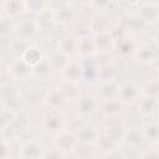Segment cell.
Returning <instances> with one entry per match:
<instances>
[{
  "mask_svg": "<svg viewBox=\"0 0 159 159\" xmlns=\"http://www.w3.org/2000/svg\"><path fill=\"white\" fill-rule=\"evenodd\" d=\"M57 50L67 55L70 58H77L78 57V35L72 31H65L62 32L56 41Z\"/></svg>",
  "mask_w": 159,
  "mask_h": 159,
  "instance_id": "9a60e30c",
  "label": "cell"
},
{
  "mask_svg": "<svg viewBox=\"0 0 159 159\" xmlns=\"http://www.w3.org/2000/svg\"><path fill=\"white\" fill-rule=\"evenodd\" d=\"M137 113L143 119H152L157 117L159 112V98L142 96L135 103Z\"/></svg>",
  "mask_w": 159,
  "mask_h": 159,
  "instance_id": "44dd1931",
  "label": "cell"
},
{
  "mask_svg": "<svg viewBox=\"0 0 159 159\" xmlns=\"http://www.w3.org/2000/svg\"><path fill=\"white\" fill-rule=\"evenodd\" d=\"M68 104L70 103L63 96L58 83L46 87L43 101H42V108L50 109V111H65V108Z\"/></svg>",
  "mask_w": 159,
  "mask_h": 159,
  "instance_id": "ba28073f",
  "label": "cell"
},
{
  "mask_svg": "<svg viewBox=\"0 0 159 159\" xmlns=\"http://www.w3.org/2000/svg\"><path fill=\"white\" fill-rule=\"evenodd\" d=\"M133 60L137 65L143 67L153 66L159 61V50L153 43H138V47L133 55Z\"/></svg>",
  "mask_w": 159,
  "mask_h": 159,
  "instance_id": "8fae6325",
  "label": "cell"
},
{
  "mask_svg": "<svg viewBox=\"0 0 159 159\" xmlns=\"http://www.w3.org/2000/svg\"><path fill=\"white\" fill-rule=\"evenodd\" d=\"M92 1H93V0H76V2H77L80 6H82V7H88V9H89Z\"/></svg>",
  "mask_w": 159,
  "mask_h": 159,
  "instance_id": "ab89813d",
  "label": "cell"
},
{
  "mask_svg": "<svg viewBox=\"0 0 159 159\" xmlns=\"http://www.w3.org/2000/svg\"><path fill=\"white\" fill-rule=\"evenodd\" d=\"M4 72L6 73L7 78L15 83L27 82L30 80H34L32 66L29 65L21 56L11 57L4 67Z\"/></svg>",
  "mask_w": 159,
  "mask_h": 159,
  "instance_id": "7a4b0ae2",
  "label": "cell"
},
{
  "mask_svg": "<svg viewBox=\"0 0 159 159\" xmlns=\"http://www.w3.org/2000/svg\"><path fill=\"white\" fill-rule=\"evenodd\" d=\"M39 128L45 135L55 138L61 132L68 128V122L63 111L45 109L39 119Z\"/></svg>",
  "mask_w": 159,
  "mask_h": 159,
  "instance_id": "6da1fadb",
  "label": "cell"
},
{
  "mask_svg": "<svg viewBox=\"0 0 159 159\" xmlns=\"http://www.w3.org/2000/svg\"><path fill=\"white\" fill-rule=\"evenodd\" d=\"M81 83H72V82H66V81H60L58 86L63 93V96L66 97L68 103H75L80 96L83 93L81 91Z\"/></svg>",
  "mask_w": 159,
  "mask_h": 159,
  "instance_id": "1f68e13d",
  "label": "cell"
},
{
  "mask_svg": "<svg viewBox=\"0 0 159 159\" xmlns=\"http://www.w3.org/2000/svg\"><path fill=\"white\" fill-rule=\"evenodd\" d=\"M119 80H111V81H99L96 84L94 94L98 97L99 101L111 99L118 97V88H119Z\"/></svg>",
  "mask_w": 159,
  "mask_h": 159,
  "instance_id": "7402d4cb",
  "label": "cell"
},
{
  "mask_svg": "<svg viewBox=\"0 0 159 159\" xmlns=\"http://www.w3.org/2000/svg\"><path fill=\"white\" fill-rule=\"evenodd\" d=\"M32 75H34V80H36L39 82H48L53 78L56 72L52 68L47 56H45V58L40 63H37L36 66L32 67Z\"/></svg>",
  "mask_w": 159,
  "mask_h": 159,
  "instance_id": "d4e9b609",
  "label": "cell"
},
{
  "mask_svg": "<svg viewBox=\"0 0 159 159\" xmlns=\"http://www.w3.org/2000/svg\"><path fill=\"white\" fill-rule=\"evenodd\" d=\"M158 76H159V73H158Z\"/></svg>",
  "mask_w": 159,
  "mask_h": 159,
  "instance_id": "ee69618b",
  "label": "cell"
},
{
  "mask_svg": "<svg viewBox=\"0 0 159 159\" xmlns=\"http://www.w3.org/2000/svg\"><path fill=\"white\" fill-rule=\"evenodd\" d=\"M99 103L101 101L94 93L83 92L80 98L73 103L75 112L78 120H89L97 112H99Z\"/></svg>",
  "mask_w": 159,
  "mask_h": 159,
  "instance_id": "8992f818",
  "label": "cell"
},
{
  "mask_svg": "<svg viewBox=\"0 0 159 159\" xmlns=\"http://www.w3.org/2000/svg\"><path fill=\"white\" fill-rule=\"evenodd\" d=\"M127 106L118 98H111L106 101H101L99 103V113L103 117L104 120H112V119H122L127 111Z\"/></svg>",
  "mask_w": 159,
  "mask_h": 159,
  "instance_id": "9c48e42d",
  "label": "cell"
},
{
  "mask_svg": "<svg viewBox=\"0 0 159 159\" xmlns=\"http://www.w3.org/2000/svg\"><path fill=\"white\" fill-rule=\"evenodd\" d=\"M97 62V80L111 81L119 80V65L111 53H94Z\"/></svg>",
  "mask_w": 159,
  "mask_h": 159,
  "instance_id": "5b68a950",
  "label": "cell"
},
{
  "mask_svg": "<svg viewBox=\"0 0 159 159\" xmlns=\"http://www.w3.org/2000/svg\"><path fill=\"white\" fill-rule=\"evenodd\" d=\"M114 32H116V42H114L113 52L120 58H133V55L138 47V42L135 41V37L130 34H127L119 24L114 29Z\"/></svg>",
  "mask_w": 159,
  "mask_h": 159,
  "instance_id": "277c9868",
  "label": "cell"
},
{
  "mask_svg": "<svg viewBox=\"0 0 159 159\" xmlns=\"http://www.w3.org/2000/svg\"><path fill=\"white\" fill-rule=\"evenodd\" d=\"M78 142L84 144H94L99 137L101 128L89 120H81L75 128H72Z\"/></svg>",
  "mask_w": 159,
  "mask_h": 159,
  "instance_id": "4fadbf2b",
  "label": "cell"
},
{
  "mask_svg": "<svg viewBox=\"0 0 159 159\" xmlns=\"http://www.w3.org/2000/svg\"><path fill=\"white\" fill-rule=\"evenodd\" d=\"M144 0H120V2H123L124 5L129 6V7H138Z\"/></svg>",
  "mask_w": 159,
  "mask_h": 159,
  "instance_id": "74e56055",
  "label": "cell"
},
{
  "mask_svg": "<svg viewBox=\"0 0 159 159\" xmlns=\"http://www.w3.org/2000/svg\"><path fill=\"white\" fill-rule=\"evenodd\" d=\"M72 157H75V158H96V157H99V154H98V150L94 144L78 143Z\"/></svg>",
  "mask_w": 159,
  "mask_h": 159,
  "instance_id": "836d02e7",
  "label": "cell"
},
{
  "mask_svg": "<svg viewBox=\"0 0 159 159\" xmlns=\"http://www.w3.org/2000/svg\"><path fill=\"white\" fill-rule=\"evenodd\" d=\"M113 1H114L116 4H117V2H120V0H113Z\"/></svg>",
  "mask_w": 159,
  "mask_h": 159,
  "instance_id": "b9f144b4",
  "label": "cell"
},
{
  "mask_svg": "<svg viewBox=\"0 0 159 159\" xmlns=\"http://www.w3.org/2000/svg\"><path fill=\"white\" fill-rule=\"evenodd\" d=\"M157 147H158V148H159V143H158V145H157Z\"/></svg>",
  "mask_w": 159,
  "mask_h": 159,
  "instance_id": "7bdbcfd3",
  "label": "cell"
},
{
  "mask_svg": "<svg viewBox=\"0 0 159 159\" xmlns=\"http://www.w3.org/2000/svg\"><path fill=\"white\" fill-rule=\"evenodd\" d=\"M94 53H96V50H94L92 35L89 32L78 35V57L84 58V57L93 56Z\"/></svg>",
  "mask_w": 159,
  "mask_h": 159,
  "instance_id": "4dcf8cb0",
  "label": "cell"
},
{
  "mask_svg": "<svg viewBox=\"0 0 159 159\" xmlns=\"http://www.w3.org/2000/svg\"><path fill=\"white\" fill-rule=\"evenodd\" d=\"M147 2H152V4H155V5H159V0H144Z\"/></svg>",
  "mask_w": 159,
  "mask_h": 159,
  "instance_id": "60d3db41",
  "label": "cell"
},
{
  "mask_svg": "<svg viewBox=\"0 0 159 159\" xmlns=\"http://www.w3.org/2000/svg\"><path fill=\"white\" fill-rule=\"evenodd\" d=\"M117 25L118 22H116L113 17L108 15V12H94V15L88 20L87 32L97 34L102 31H109V30H114Z\"/></svg>",
  "mask_w": 159,
  "mask_h": 159,
  "instance_id": "e0dca14e",
  "label": "cell"
},
{
  "mask_svg": "<svg viewBox=\"0 0 159 159\" xmlns=\"http://www.w3.org/2000/svg\"><path fill=\"white\" fill-rule=\"evenodd\" d=\"M26 2H27L29 15H32V16H36L50 5L47 0H26Z\"/></svg>",
  "mask_w": 159,
  "mask_h": 159,
  "instance_id": "e575fe53",
  "label": "cell"
},
{
  "mask_svg": "<svg viewBox=\"0 0 159 159\" xmlns=\"http://www.w3.org/2000/svg\"><path fill=\"white\" fill-rule=\"evenodd\" d=\"M46 56H47V58H48V61H50L52 68L55 70V72H56L57 75L63 70V67H65V66L70 62V60H71L67 55H65L63 52H61V51L57 50L56 47H53L51 51H47V52H46Z\"/></svg>",
  "mask_w": 159,
  "mask_h": 159,
  "instance_id": "f1b7e54d",
  "label": "cell"
},
{
  "mask_svg": "<svg viewBox=\"0 0 159 159\" xmlns=\"http://www.w3.org/2000/svg\"><path fill=\"white\" fill-rule=\"evenodd\" d=\"M45 91H46V87H43L42 84H34L31 88H29L27 92L24 93L25 103H27L31 107H37V106L42 107Z\"/></svg>",
  "mask_w": 159,
  "mask_h": 159,
  "instance_id": "83f0119b",
  "label": "cell"
},
{
  "mask_svg": "<svg viewBox=\"0 0 159 159\" xmlns=\"http://www.w3.org/2000/svg\"><path fill=\"white\" fill-rule=\"evenodd\" d=\"M142 96L159 98V76H153L142 83Z\"/></svg>",
  "mask_w": 159,
  "mask_h": 159,
  "instance_id": "d6a6232c",
  "label": "cell"
},
{
  "mask_svg": "<svg viewBox=\"0 0 159 159\" xmlns=\"http://www.w3.org/2000/svg\"><path fill=\"white\" fill-rule=\"evenodd\" d=\"M120 26L127 34H130L133 36L138 34H143L149 25L143 20V17L138 14V11H128L124 14L122 17V24Z\"/></svg>",
  "mask_w": 159,
  "mask_h": 159,
  "instance_id": "d6986e66",
  "label": "cell"
},
{
  "mask_svg": "<svg viewBox=\"0 0 159 159\" xmlns=\"http://www.w3.org/2000/svg\"><path fill=\"white\" fill-rule=\"evenodd\" d=\"M152 43L159 50V27L154 30L153 32V36H152Z\"/></svg>",
  "mask_w": 159,
  "mask_h": 159,
  "instance_id": "f35d334b",
  "label": "cell"
},
{
  "mask_svg": "<svg viewBox=\"0 0 159 159\" xmlns=\"http://www.w3.org/2000/svg\"><path fill=\"white\" fill-rule=\"evenodd\" d=\"M142 134L145 145H158L159 143V119H147L142 125Z\"/></svg>",
  "mask_w": 159,
  "mask_h": 159,
  "instance_id": "603a6c76",
  "label": "cell"
},
{
  "mask_svg": "<svg viewBox=\"0 0 159 159\" xmlns=\"http://www.w3.org/2000/svg\"><path fill=\"white\" fill-rule=\"evenodd\" d=\"M96 53H112L116 42V32L114 30L102 31L97 34H91Z\"/></svg>",
  "mask_w": 159,
  "mask_h": 159,
  "instance_id": "ffe728a7",
  "label": "cell"
},
{
  "mask_svg": "<svg viewBox=\"0 0 159 159\" xmlns=\"http://www.w3.org/2000/svg\"><path fill=\"white\" fill-rule=\"evenodd\" d=\"M114 4L113 0H93L89 9L93 12H108Z\"/></svg>",
  "mask_w": 159,
  "mask_h": 159,
  "instance_id": "d590c367",
  "label": "cell"
},
{
  "mask_svg": "<svg viewBox=\"0 0 159 159\" xmlns=\"http://www.w3.org/2000/svg\"><path fill=\"white\" fill-rule=\"evenodd\" d=\"M53 15H55V22L56 27H68L77 20V10L73 5L68 2L60 4L58 6L53 7Z\"/></svg>",
  "mask_w": 159,
  "mask_h": 159,
  "instance_id": "ac0fdd59",
  "label": "cell"
},
{
  "mask_svg": "<svg viewBox=\"0 0 159 159\" xmlns=\"http://www.w3.org/2000/svg\"><path fill=\"white\" fill-rule=\"evenodd\" d=\"M42 158H67V155L62 150H60L57 147H55L52 144L50 148H46L45 149Z\"/></svg>",
  "mask_w": 159,
  "mask_h": 159,
  "instance_id": "8d00e7d4",
  "label": "cell"
},
{
  "mask_svg": "<svg viewBox=\"0 0 159 159\" xmlns=\"http://www.w3.org/2000/svg\"><path fill=\"white\" fill-rule=\"evenodd\" d=\"M78 139L73 132L72 128H67L63 132H61L58 135L52 138V144L57 147L60 150H62L67 157H72L77 145H78Z\"/></svg>",
  "mask_w": 159,
  "mask_h": 159,
  "instance_id": "2e32d148",
  "label": "cell"
},
{
  "mask_svg": "<svg viewBox=\"0 0 159 159\" xmlns=\"http://www.w3.org/2000/svg\"><path fill=\"white\" fill-rule=\"evenodd\" d=\"M45 56H46V53H45V52L42 51V48H41L39 45H36L35 42L30 43V45L27 46V48L24 51V53L21 55V57H22L29 65H31L32 67L36 66L37 63H40V62L45 58Z\"/></svg>",
  "mask_w": 159,
  "mask_h": 159,
  "instance_id": "f546056e",
  "label": "cell"
},
{
  "mask_svg": "<svg viewBox=\"0 0 159 159\" xmlns=\"http://www.w3.org/2000/svg\"><path fill=\"white\" fill-rule=\"evenodd\" d=\"M122 145H125L129 149H137V150L143 148L145 145V142H144L140 127H128Z\"/></svg>",
  "mask_w": 159,
  "mask_h": 159,
  "instance_id": "484cf974",
  "label": "cell"
},
{
  "mask_svg": "<svg viewBox=\"0 0 159 159\" xmlns=\"http://www.w3.org/2000/svg\"><path fill=\"white\" fill-rule=\"evenodd\" d=\"M137 11L149 26L159 25V5L143 1L137 7Z\"/></svg>",
  "mask_w": 159,
  "mask_h": 159,
  "instance_id": "cb8c5ba5",
  "label": "cell"
},
{
  "mask_svg": "<svg viewBox=\"0 0 159 159\" xmlns=\"http://www.w3.org/2000/svg\"><path fill=\"white\" fill-rule=\"evenodd\" d=\"M40 35H41L40 25L36 17L32 15H26L16 20L14 24V37L19 40L32 43L35 42V40H37Z\"/></svg>",
  "mask_w": 159,
  "mask_h": 159,
  "instance_id": "3957f363",
  "label": "cell"
},
{
  "mask_svg": "<svg viewBox=\"0 0 159 159\" xmlns=\"http://www.w3.org/2000/svg\"><path fill=\"white\" fill-rule=\"evenodd\" d=\"M46 147L39 138H25L20 142L19 149H17V157L19 158H42L43 152Z\"/></svg>",
  "mask_w": 159,
  "mask_h": 159,
  "instance_id": "5bb4252c",
  "label": "cell"
},
{
  "mask_svg": "<svg viewBox=\"0 0 159 159\" xmlns=\"http://www.w3.org/2000/svg\"><path fill=\"white\" fill-rule=\"evenodd\" d=\"M60 81L72 82V83H82L84 76V66L82 58H71L70 62L63 67V70L58 73Z\"/></svg>",
  "mask_w": 159,
  "mask_h": 159,
  "instance_id": "30bf717a",
  "label": "cell"
},
{
  "mask_svg": "<svg viewBox=\"0 0 159 159\" xmlns=\"http://www.w3.org/2000/svg\"><path fill=\"white\" fill-rule=\"evenodd\" d=\"M35 17H36V20H37V22L40 25L41 32H50L53 29H56L55 15H53V6L48 5L45 10H42Z\"/></svg>",
  "mask_w": 159,
  "mask_h": 159,
  "instance_id": "4316f807",
  "label": "cell"
},
{
  "mask_svg": "<svg viewBox=\"0 0 159 159\" xmlns=\"http://www.w3.org/2000/svg\"><path fill=\"white\" fill-rule=\"evenodd\" d=\"M142 97V84L134 80H124L119 82L118 98L129 108L135 106L138 99Z\"/></svg>",
  "mask_w": 159,
  "mask_h": 159,
  "instance_id": "52a82bcc",
  "label": "cell"
},
{
  "mask_svg": "<svg viewBox=\"0 0 159 159\" xmlns=\"http://www.w3.org/2000/svg\"><path fill=\"white\" fill-rule=\"evenodd\" d=\"M29 15L26 0H2L1 1V17L16 21Z\"/></svg>",
  "mask_w": 159,
  "mask_h": 159,
  "instance_id": "7c38bea8",
  "label": "cell"
}]
</instances>
